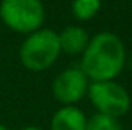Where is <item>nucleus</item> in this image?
Segmentation results:
<instances>
[{
  "mask_svg": "<svg viewBox=\"0 0 132 130\" xmlns=\"http://www.w3.org/2000/svg\"><path fill=\"white\" fill-rule=\"evenodd\" d=\"M89 83L90 80L80 65L67 67L52 82V95L62 105H75L87 95Z\"/></svg>",
  "mask_w": 132,
  "mask_h": 130,
  "instance_id": "5",
  "label": "nucleus"
},
{
  "mask_svg": "<svg viewBox=\"0 0 132 130\" xmlns=\"http://www.w3.org/2000/svg\"><path fill=\"white\" fill-rule=\"evenodd\" d=\"M60 53L57 32L44 27L27 33L19 50L20 63L30 72H44L50 68Z\"/></svg>",
  "mask_w": 132,
  "mask_h": 130,
  "instance_id": "2",
  "label": "nucleus"
},
{
  "mask_svg": "<svg viewBox=\"0 0 132 130\" xmlns=\"http://www.w3.org/2000/svg\"><path fill=\"white\" fill-rule=\"evenodd\" d=\"M57 35H59V43H60V52L67 53V55H82V52L85 50L90 40L87 30L79 25L65 27Z\"/></svg>",
  "mask_w": 132,
  "mask_h": 130,
  "instance_id": "7",
  "label": "nucleus"
},
{
  "mask_svg": "<svg viewBox=\"0 0 132 130\" xmlns=\"http://www.w3.org/2000/svg\"><path fill=\"white\" fill-rule=\"evenodd\" d=\"M126 63H129V67L132 68V50H130V55L126 57Z\"/></svg>",
  "mask_w": 132,
  "mask_h": 130,
  "instance_id": "11",
  "label": "nucleus"
},
{
  "mask_svg": "<svg viewBox=\"0 0 132 130\" xmlns=\"http://www.w3.org/2000/svg\"><path fill=\"white\" fill-rule=\"evenodd\" d=\"M85 130H122V127L117 122V118L109 117V115H102V114H95L90 118H87Z\"/></svg>",
  "mask_w": 132,
  "mask_h": 130,
  "instance_id": "9",
  "label": "nucleus"
},
{
  "mask_svg": "<svg viewBox=\"0 0 132 130\" xmlns=\"http://www.w3.org/2000/svg\"><path fill=\"white\" fill-rule=\"evenodd\" d=\"M20 130H44V128L35 127V125H29V127H23V128H20Z\"/></svg>",
  "mask_w": 132,
  "mask_h": 130,
  "instance_id": "10",
  "label": "nucleus"
},
{
  "mask_svg": "<svg viewBox=\"0 0 132 130\" xmlns=\"http://www.w3.org/2000/svg\"><path fill=\"white\" fill-rule=\"evenodd\" d=\"M87 117L75 105H62L50 118V130H85Z\"/></svg>",
  "mask_w": 132,
  "mask_h": 130,
  "instance_id": "6",
  "label": "nucleus"
},
{
  "mask_svg": "<svg viewBox=\"0 0 132 130\" xmlns=\"http://www.w3.org/2000/svg\"><path fill=\"white\" fill-rule=\"evenodd\" d=\"M126 47L114 32H100L89 40L82 52L80 68L90 82L116 80L126 67Z\"/></svg>",
  "mask_w": 132,
  "mask_h": 130,
  "instance_id": "1",
  "label": "nucleus"
},
{
  "mask_svg": "<svg viewBox=\"0 0 132 130\" xmlns=\"http://www.w3.org/2000/svg\"><path fill=\"white\" fill-rule=\"evenodd\" d=\"M87 97L97 114L119 118L130 108V95L124 85L116 80H97L90 82Z\"/></svg>",
  "mask_w": 132,
  "mask_h": 130,
  "instance_id": "4",
  "label": "nucleus"
},
{
  "mask_svg": "<svg viewBox=\"0 0 132 130\" xmlns=\"http://www.w3.org/2000/svg\"><path fill=\"white\" fill-rule=\"evenodd\" d=\"M102 8V0H72V15L79 22H87L94 18Z\"/></svg>",
  "mask_w": 132,
  "mask_h": 130,
  "instance_id": "8",
  "label": "nucleus"
},
{
  "mask_svg": "<svg viewBox=\"0 0 132 130\" xmlns=\"http://www.w3.org/2000/svg\"><path fill=\"white\" fill-rule=\"evenodd\" d=\"M0 130H9V128H7V127H5L3 124H0Z\"/></svg>",
  "mask_w": 132,
  "mask_h": 130,
  "instance_id": "12",
  "label": "nucleus"
},
{
  "mask_svg": "<svg viewBox=\"0 0 132 130\" xmlns=\"http://www.w3.org/2000/svg\"><path fill=\"white\" fill-rule=\"evenodd\" d=\"M0 20L15 33L39 30L45 20L42 0H0Z\"/></svg>",
  "mask_w": 132,
  "mask_h": 130,
  "instance_id": "3",
  "label": "nucleus"
}]
</instances>
